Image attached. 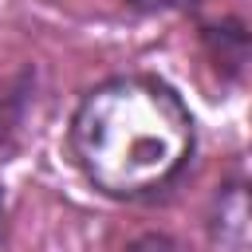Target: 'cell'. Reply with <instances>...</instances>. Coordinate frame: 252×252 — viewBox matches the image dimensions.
Returning <instances> with one entry per match:
<instances>
[{
    "instance_id": "cell-1",
    "label": "cell",
    "mask_w": 252,
    "mask_h": 252,
    "mask_svg": "<svg viewBox=\"0 0 252 252\" xmlns=\"http://www.w3.org/2000/svg\"><path fill=\"white\" fill-rule=\"evenodd\" d=\"M71 154L106 197H146L185 169L193 118L158 79H106L83 94L71 118Z\"/></svg>"
},
{
    "instance_id": "cell-2",
    "label": "cell",
    "mask_w": 252,
    "mask_h": 252,
    "mask_svg": "<svg viewBox=\"0 0 252 252\" xmlns=\"http://www.w3.org/2000/svg\"><path fill=\"white\" fill-rule=\"evenodd\" d=\"M213 240L224 248H252V185H224L217 193Z\"/></svg>"
},
{
    "instance_id": "cell-3",
    "label": "cell",
    "mask_w": 252,
    "mask_h": 252,
    "mask_svg": "<svg viewBox=\"0 0 252 252\" xmlns=\"http://www.w3.org/2000/svg\"><path fill=\"white\" fill-rule=\"evenodd\" d=\"M138 8H185V4H197V0H130Z\"/></svg>"
}]
</instances>
